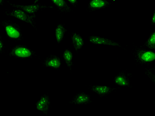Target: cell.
Instances as JSON below:
<instances>
[{
  "mask_svg": "<svg viewBox=\"0 0 155 116\" xmlns=\"http://www.w3.org/2000/svg\"><path fill=\"white\" fill-rule=\"evenodd\" d=\"M7 14L8 15L14 16L32 25V20L35 16V15H29L23 11L20 10H14Z\"/></svg>",
  "mask_w": 155,
  "mask_h": 116,
  "instance_id": "obj_1",
  "label": "cell"
},
{
  "mask_svg": "<svg viewBox=\"0 0 155 116\" xmlns=\"http://www.w3.org/2000/svg\"><path fill=\"white\" fill-rule=\"evenodd\" d=\"M89 40L91 43L95 44L119 46L118 44L116 42L99 36H91L90 37Z\"/></svg>",
  "mask_w": 155,
  "mask_h": 116,
  "instance_id": "obj_2",
  "label": "cell"
},
{
  "mask_svg": "<svg viewBox=\"0 0 155 116\" xmlns=\"http://www.w3.org/2000/svg\"><path fill=\"white\" fill-rule=\"evenodd\" d=\"M49 101L48 97L46 95L42 96L36 104L37 109L46 113L48 111Z\"/></svg>",
  "mask_w": 155,
  "mask_h": 116,
  "instance_id": "obj_3",
  "label": "cell"
},
{
  "mask_svg": "<svg viewBox=\"0 0 155 116\" xmlns=\"http://www.w3.org/2000/svg\"><path fill=\"white\" fill-rule=\"evenodd\" d=\"M13 55L19 57H26L30 56L31 53L28 49L23 47H17L12 52Z\"/></svg>",
  "mask_w": 155,
  "mask_h": 116,
  "instance_id": "obj_4",
  "label": "cell"
},
{
  "mask_svg": "<svg viewBox=\"0 0 155 116\" xmlns=\"http://www.w3.org/2000/svg\"><path fill=\"white\" fill-rule=\"evenodd\" d=\"M15 7L20 8L26 12L32 13L37 11L39 8L40 7L38 5H12Z\"/></svg>",
  "mask_w": 155,
  "mask_h": 116,
  "instance_id": "obj_5",
  "label": "cell"
},
{
  "mask_svg": "<svg viewBox=\"0 0 155 116\" xmlns=\"http://www.w3.org/2000/svg\"><path fill=\"white\" fill-rule=\"evenodd\" d=\"M72 41L74 47L76 50L81 48L84 42L82 38L78 34L74 33L72 37Z\"/></svg>",
  "mask_w": 155,
  "mask_h": 116,
  "instance_id": "obj_6",
  "label": "cell"
},
{
  "mask_svg": "<svg viewBox=\"0 0 155 116\" xmlns=\"http://www.w3.org/2000/svg\"><path fill=\"white\" fill-rule=\"evenodd\" d=\"M90 99V97L88 95L81 93L76 96L74 99V102L75 104H83L88 102Z\"/></svg>",
  "mask_w": 155,
  "mask_h": 116,
  "instance_id": "obj_7",
  "label": "cell"
},
{
  "mask_svg": "<svg viewBox=\"0 0 155 116\" xmlns=\"http://www.w3.org/2000/svg\"><path fill=\"white\" fill-rule=\"evenodd\" d=\"M92 89L93 91L99 95H104L108 93L110 91V89L107 86L96 85L92 87Z\"/></svg>",
  "mask_w": 155,
  "mask_h": 116,
  "instance_id": "obj_8",
  "label": "cell"
},
{
  "mask_svg": "<svg viewBox=\"0 0 155 116\" xmlns=\"http://www.w3.org/2000/svg\"><path fill=\"white\" fill-rule=\"evenodd\" d=\"M5 30L7 35L11 38H17L20 36L19 32L11 26H6Z\"/></svg>",
  "mask_w": 155,
  "mask_h": 116,
  "instance_id": "obj_9",
  "label": "cell"
},
{
  "mask_svg": "<svg viewBox=\"0 0 155 116\" xmlns=\"http://www.w3.org/2000/svg\"><path fill=\"white\" fill-rule=\"evenodd\" d=\"M140 59L146 62H150L155 60V53L148 51L143 52L140 56Z\"/></svg>",
  "mask_w": 155,
  "mask_h": 116,
  "instance_id": "obj_10",
  "label": "cell"
},
{
  "mask_svg": "<svg viewBox=\"0 0 155 116\" xmlns=\"http://www.w3.org/2000/svg\"><path fill=\"white\" fill-rule=\"evenodd\" d=\"M65 31V29L61 24L57 26L55 30V35L57 42H60L64 36Z\"/></svg>",
  "mask_w": 155,
  "mask_h": 116,
  "instance_id": "obj_11",
  "label": "cell"
},
{
  "mask_svg": "<svg viewBox=\"0 0 155 116\" xmlns=\"http://www.w3.org/2000/svg\"><path fill=\"white\" fill-rule=\"evenodd\" d=\"M61 62L59 58L54 57L47 61L46 63L47 66H50L55 68H58L61 65Z\"/></svg>",
  "mask_w": 155,
  "mask_h": 116,
  "instance_id": "obj_12",
  "label": "cell"
},
{
  "mask_svg": "<svg viewBox=\"0 0 155 116\" xmlns=\"http://www.w3.org/2000/svg\"><path fill=\"white\" fill-rule=\"evenodd\" d=\"M107 4V2L103 0H92L90 3L91 8H99L103 7Z\"/></svg>",
  "mask_w": 155,
  "mask_h": 116,
  "instance_id": "obj_13",
  "label": "cell"
},
{
  "mask_svg": "<svg viewBox=\"0 0 155 116\" xmlns=\"http://www.w3.org/2000/svg\"><path fill=\"white\" fill-rule=\"evenodd\" d=\"M63 57L67 66L71 67L72 65V54L71 52L68 50H65L64 53Z\"/></svg>",
  "mask_w": 155,
  "mask_h": 116,
  "instance_id": "obj_14",
  "label": "cell"
},
{
  "mask_svg": "<svg viewBox=\"0 0 155 116\" xmlns=\"http://www.w3.org/2000/svg\"><path fill=\"white\" fill-rule=\"evenodd\" d=\"M115 82L120 85L126 86L128 85V82L123 76H119L116 77L115 79Z\"/></svg>",
  "mask_w": 155,
  "mask_h": 116,
  "instance_id": "obj_15",
  "label": "cell"
},
{
  "mask_svg": "<svg viewBox=\"0 0 155 116\" xmlns=\"http://www.w3.org/2000/svg\"><path fill=\"white\" fill-rule=\"evenodd\" d=\"M52 2L59 7H65L66 4L64 0H51Z\"/></svg>",
  "mask_w": 155,
  "mask_h": 116,
  "instance_id": "obj_16",
  "label": "cell"
},
{
  "mask_svg": "<svg viewBox=\"0 0 155 116\" xmlns=\"http://www.w3.org/2000/svg\"><path fill=\"white\" fill-rule=\"evenodd\" d=\"M148 44L153 46L155 44V32L151 36L148 40Z\"/></svg>",
  "mask_w": 155,
  "mask_h": 116,
  "instance_id": "obj_17",
  "label": "cell"
},
{
  "mask_svg": "<svg viewBox=\"0 0 155 116\" xmlns=\"http://www.w3.org/2000/svg\"><path fill=\"white\" fill-rule=\"evenodd\" d=\"M152 22L153 23H155V11L153 17Z\"/></svg>",
  "mask_w": 155,
  "mask_h": 116,
  "instance_id": "obj_18",
  "label": "cell"
},
{
  "mask_svg": "<svg viewBox=\"0 0 155 116\" xmlns=\"http://www.w3.org/2000/svg\"><path fill=\"white\" fill-rule=\"evenodd\" d=\"M68 1H69L70 2L72 3H75L76 0H68Z\"/></svg>",
  "mask_w": 155,
  "mask_h": 116,
  "instance_id": "obj_19",
  "label": "cell"
},
{
  "mask_svg": "<svg viewBox=\"0 0 155 116\" xmlns=\"http://www.w3.org/2000/svg\"><path fill=\"white\" fill-rule=\"evenodd\" d=\"M3 47L2 43L1 41L0 42V50L1 51Z\"/></svg>",
  "mask_w": 155,
  "mask_h": 116,
  "instance_id": "obj_20",
  "label": "cell"
},
{
  "mask_svg": "<svg viewBox=\"0 0 155 116\" xmlns=\"http://www.w3.org/2000/svg\"><path fill=\"white\" fill-rule=\"evenodd\" d=\"M2 1V0H0V3H1Z\"/></svg>",
  "mask_w": 155,
  "mask_h": 116,
  "instance_id": "obj_21",
  "label": "cell"
}]
</instances>
